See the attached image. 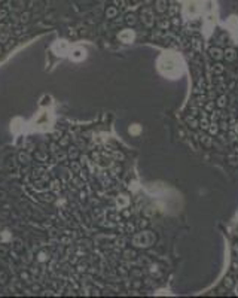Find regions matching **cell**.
<instances>
[{
  "label": "cell",
  "mask_w": 238,
  "mask_h": 298,
  "mask_svg": "<svg viewBox=\"0 0 238 298\" xmlns=\"http://www.w3.org/2000/svg\"><path fill=\"white\" fill-rule=\"evenodd\" d=\"M149 2H150V0H146V3H149Z\"/></svg>",
  "instance_id": "35"
},
{
  "label": "cell",
  "mask_w": 238,
  "mask_h": 298,
  "mask_svg": "<svg viewBox=\"0 0 238 298\" xmlns=\"http://www.w3.org/2000/svg\"><path fill=\"white\" fill-rule=\"evenodd\" d=\"M18 158L22 164H28V162H30V155H28L27 152H19Z\"/></svg>",
  "instance_id": "10"
},
{
  "label": "cell",
  "mask_w": 238,
  "mask_h": 298,
  "mask_svg": "<svg viewBox=\"0 0 238 298\" xmlns=\"http://www.w3.org/2000/svg\"><path fill=\"white\" fill-rule=\"evenodd\" d=\"M116 14H118L116 8H109V9L106 11V17L107 18H115L116 17Z\"/></svg>",
  "instance_id": "11"
},
{
  "label": "cell",
  "mask_w": 238,
  "mask_h": 298,
  "mask_svg": "<svg viewBox=\"0 0 238 298\" xmlns=\"http://www.w3.org/2000/svg\"><path fill=\"white\" fill-rule=\"evenodd\" d=\"M72 169L74 170V173H79V170H80V167H79L76 162H73V161H72Z\"/></svg>",
  "instance_id": "19"
},
{
  "label": "cell",
  "mask_w": 238,
  "mask_h": 298,
  "mask_svg": "<svg viewBox=\"0 0 238 298\" xmlns=\"http://www.w3.org/2000/svg\"><path fill=\"white\" fill-rule=\"evenodd\" d=\"M43 201H54V195L52 194H42L40 195Z\"/></svg>",
  "instance_id": "13"
},
{
  "label": "cell",
  "mask_w": 238,
  "mask_h": 298,
  "mask_svg": "<svg viewBox=\"0 0 238 298\" xmlns=\"http://www.w3.org/2000/svg\"><path fill=\"white\" fill-rule=\"evenodd\" d=\"M115 3H116V5H121V8L125 6V0H115Z\"/></svg>",
  "instance_id": "27"
},
{
  "label": "cell",
  "mask_w": 238,
  "mask_h": 298,
  "mask_svg": "<svg viewBox=\"0 0 238 298\" xmlns=\"http://www.w3.org/2000/svg\"><path fill=\"white\" fill-rule=\"evenodd\" d=\"M27 19H28V14H22V15H21V21H22V22L27 21Z\"/></svg>",
  "instance_id": "31"
},
{
  "label": "cell",
  "mask_w": 238,
  "mask_h": 298,
  "mask_svg": "<svg viewBox=\"0 0 238 298\" xmlns=\"http://www.w3.org/2000/svg\"><path fill=\"white\" fill-rule=\"evenodd\" d=\"M57 151H58V146H57L55 143H51V152H54V154H57Z\"/></svg>",
  "instance_id": "24"
},
{
  "label": "cell",
  "mask_w": 238,
  "mask_h": 298,
  "mask_svg": "<svg viewBox=\"0 0 238 298\" xmlns=\"http://www.w3.org/2000/svg\"><path fill=\"white\" fill-rule=\"evenodd\" d=\"M167 9H168V2L167 0H156V11L159 14H164Z\"/></svg>",
  "instance_id": "7"
},
{
  "label": "cell",
  "mask_w": 238,
  "mask_h": 298,
  "mask_svg": "<svg viewBox=\"0 0 238 298\" xmlns=\"http://www.w3.org/2000/svg\"><path fill=\"white\" fill-rule=\"evenodd\" d=\"M8 15V12L5 9H0V19H5V17Z\"/></svg>",
  "instance_id": "25"
},
{
  "label": "cell",
  "mask_w": 238,
  "mask_h": 298,
  "mask_svg": "<svg viewBox=\"0 0 238 298\" xmlns=\"http://www.w3.org/2000/svg\"><path fill=\"white\" fill-rule=\"evenodd\" d=\"M5 197H6V193L5 191H0V200H3Z\"/></svg>",
  "instance_id": "32"
},
{
  "label": "cell",
  "mask_w": 238,
  "mask_h": 298,
  "mask_svg": "<svg viewBox=\"0 0 238 298\" xmlns=\"http://www.w3.org/2000/svg\"><path fill=\"white\" fill-rule=\"evenodd\" d=\"M217 106H219V107H225V106H226V97H225V95L219 97V100H217Z\"/></svg>",
  "instance_id": "15"
},
{
  "label": "cell",
  "mask_w": 238,
  "mask_h": 298,
  "mask_svg": "<svg viewBox=\"0 0 238 298\" xmlns=\"http://www.w3.org/2000/svg\"><path fill=\"white\" fill-rule=\"evenodd\" d=\"M159 63H165L168 64V69L164 72V75H167L168 78H177L182 75V70H183V63L180 60V57L177 55H162L159 58Z\"/></svg>",
  "instance_id": "1"
},
{
  "label": "cell",
  "mask_w": 238,
  "mask_h": 298,
  "mask_svg": "<svg viewBox=\"0 0 238 298\" xmlns=\"http://www.w3.org/2000/svg\"><path fill=\"white\" fill-rule=\"evenodd\" d=\"M36 158H39V159H45V158H46V155H45V154H42V152H37V154H36Z\"/></svg>",
  "instance_id": "26"
},
{
  "label": "cell",
  "mask_w": 238,
  "mask_h": 298,
  "mask_svg": "<svg viewBox=\"0 0 238 298\" xmlns=\"http://www.w3.org/2000/svg\"><path fill=\"white\" fill-rule=\"evenodd\" d=\"M6 282H8V274H6L5 271H0V283L5 285Z\"/></svg>",
  "instance_id": "16"
},
{
  "label": "cell",
  "mask_w": 238,
  "mask_h": 298,
  "mask_svg": "<svg viewBox=\"0 0 238 298\" xmlns=\"http://www.w3.org/2000/svg\"><path fill=\"white\" fill-rule=\"evenodd\" d=\"M213 72H214V73H222V72H223V66L217 63V64L213 67Z\"/></svg>",
  "instance_id": "17"
},
{
  "label": "cell",
  "mask_w": 238,
  "mask_h": 298,
  "mask_svg": "<svg viewBox=\"0 0 238 298\" xmlns=\"http://www.w3.org/2000/svg\"><path fill=\"white\" fill-rule=\"evenodd\" d=\"M146 225H147V222H146V221H142V222H140V227H142V228H143V227H146Z\"/></svg>",
  "instance_id": "33"
},
{
  "label": "cell",
  "mask_w": 238,
  "mask_h": 298,
  "mask_svg": "<svg viewBox=\"0 0 238 298\" xmlns=\"http://www.w3.org/2000/svg\"><path fill=\"white\" fill-rule=\"evenodd\" d=\"M77 155H79L77 148H76V146H70V148H69V152H67V157H70L72 158V161H73V159L77 158Z\"/></svg>",
  "instance_id": "9"
},
{
  "label": "cell",
  "mask_w": 238,
  "mask_h": 298,
  "mask_svg": "<svg viewBox=\"0 0 238 298\" xmlns=\"http://www.w3.org/2000/svg\"><path fill=\"white\" fill-rule=\"evenodd\" d=\"M21 277H22V279H25V282H30V280H28V277H30V276H28V273H21Z\"/></svg>",
  "instance_id": "29"
},
{
  "label": "cell",
  "mask_w": 238,
  "mask_h": 298,
  "mask_svg": "<svg viewBox=\"0 0 238 298\" xmlns=\"http://www.w3.org/2000/svg\"><path fill=\"white\" fill-rule=\"evenodd\" d=\"M43 173H45L43 169H40V167H39V169H34V170H33V177H34V179H39V177L43 176Z\"/></svg>",
  "instance_id": "12"
},
{
  "label": "cell",
  "mask_w": 238,
  "mask_h": 298,
  "mask_svg": "<svg viewBox=\"0 0 238 298\" xmlns=\"http://www.w3.org/2000/svg\"><path fill=\"white\" fill-rule=\"evenodd\" d=\"M119 40L121 42H125V43H129V42H132V39H134V33L131 32V30H124V32H121L119 33Z\"/></svg>",
  "instance_id": "4"
},
{
  "label": "cell",
  "mask_w": 238,
  "mask_h": 298,
  "mask_svg": "<svg viewBox=\"0 0 238 298\" xmlns=\"http://www.w3.org/2000/svg\"><path fill=\"white\" fill-rule=\"evenodd\" d=\"M67 143H69V137H67V136H64V137L60 140V145H61V146H64V145H67Z\"/></svg>",
  "instance_id": "20"
},
{
  "label": "cell",
  "mask_w": 238,
  "mask_h": 298,
  "mask_svg": "<svg viewBox=\"0 0 238 298\" xmlns=\"http://www.w3.org/2000/svg\"><path fill=\"white\" fill-rule=\"evenodd\" d=\"M6 252H8V249H6L5 246H0V256H5Z\"/></svg>",
  "instance_id": "21"
},
{
  "label": "cell",
  "mask_w": 238,
  "mask_h": 298,
  "mask_svg": "<svg viewBox=\"0 0 238 298\" xmlns=\"http://www.w3.org/2000/svg\"><path fill=\"white\" fill-rule=\"evenodd\" d=\"M210 55H211V58H214V60H220V58H223V51L219 49V48H211V49H210Z\"/></svg>",
  "instance_id": "8"
},
{
  "label": "cell",
  "mask_w": 238,
  "mask_h": 298,
  "mask_svg": "<svg viewBox=\"0 0 238 298\" xmlns=\"http://www.w3.org/2000/svg\"><path fill=\"white\" fill-rule=\"evenodd\" d=\"M70 58L74 60V61H80V60H83V58H85V51H83V49H80V48H76L73 52H72Z\"/></svg>",
  "instance_id": "5"
},
{
  "label": "cell",
  "mask_w": 238,
  "mask_h": 298,
  "mask_svg": "<svg viewBox=\"0 0 238 298\" xmlns=\"http://www.w3.org/2000/svg\"><path fill=\"white\" fill-rule=\"evenodd\" d=\"M77 271H79V273H82V271H86V265H85V264H83V265L80 264V265L77 267Z\"/></svg>",
  "instance_id": "23"
},
{
  "label": "cell",
  "mask_w": 238,
  "mask_h": 298,
  "mask_svg": "<svg viewBox=\"0 0 238 298\" xmlns=\"http://www.w3.org/2000/svg\"><path fill=\"white\" fill-rule=\"evenodd\" d=\"M131 2H132V3H135V2H139V0H131Z\"/></svg>",
  "instance_id": "34"
},
{
  "label": "cell",
  "mask_w": 238,
  "mask_h": 298,
  "mask_svg": "<svg viewBox=\"0 0 238 298\" xmlns=\"http://www.w3.org/2000/svg\"><path fill=\"white\" fill-rule=\"evenodd\" d=\"M0 52H2V48H0Z\"/></svg>",
  "instance_id": "36"
},
{
  "label": "cell",
  "mask_w": 238,
  "mask_h": 298,
  "mask_svg": "<svg viewBox=\"0 0 238 298\" xmlns=\"http://www.w3.org/2000/svg\"><path fill=\"white\" fill-rule=\"evenodd\" d=\"M223 57H225L228 61H234V60L237 58V51H235L234 48H228V49L223 52Z\"/></svg>",
  "instance_id": "6"
},
{
  "label": "cell",
  "mask_w": 238,
  "mask_h": 298,
  "mask_svg": "<svg viewBox=\"0 0 238 298\" xmlns=\"http://www.w3.org/2000/svg\"><path fill=\"white\" fill-rule=\"evenodd\" d=\"M142 21H143V24L147 25V27H152V25H153L155 18H153V12H152L150 8H145V9L142 11Z\"/></svg>",
  "instance_id": "3"
},
{
  "label": "cell",
  "mask_w": 238,
  "mask_h": 298,
  "mask_svg": "<svg viewBox=\"0 0 238 298\" xmlns=\"http://www.w3.org/2000/svg\"><path fill=\"white\" fill-rule=\"evenodd\" d=\"M8 37H9V35H8V33H3V35H0V42H6V40H8Z\"/></svg>",
  "instance_id": "22"
},
{
  "label": "cell",
  "mask_w": 238,
  "mask_h": 298,
  "mask_svg": "<svg viewBox=\"0 0 238 298\" xmlns=\"http://www.w3.org/2000/svg\"><path fill=\"white\" fill-rule=\"evenodd\" d=\"M155 239L156 237H155V234L152 231H142V233H139V234L134 236L132 243H134V246H137V247H147V246H150L155 242Z\"/></svg>",
  "instance_id": "2"
},
{
  "label": "cell",
  "mask_w": 238,
  "mask_h": 298,
  "mask_svg": "<svg viewBox=\"0 0 238 298\" xmlns=\"http://www.w3.org/2000/svg\"><path fill=\"white\" fill-rule=\"evenodd\" d=\"M139 130H140V127L137 125V127H134V128H129V133H139Z\"/></svg>",
  "instance_id": "30"
},
{
  "label": "cell",
  "mask_w": 238,
  "mask_h": 298,
  "mask_svg": "<svg viewBox=\"0 0 238 298\" xmlns=\"http://www.w3.org/2000/svg\"><path fill=\"white\" fill-rule=\"evenodd\" d=\"M159 27H161V28H168V27H170V21H162V22L159 24Z\"/></svg>",
  "instance_id": "18"
},
{
  "label": "cell",
  "mask_w": 238,
  "mask_h": 298,
  "mask_svg": "<svg viewBox=\"0 0 238 298\" xmlns=\"http://www.w3.org/2000/svg\"><path fill=\"white\" fill-rule=\"evenodd\" d=\"M15 249H17V250H21V249H22V246H21V242H19V240L15 242Z\"/></svg>",
  "instance_id": "28"
},
{
  "label": "cell",
  "mask_w": 238,
  "mask_h": 298,
  "mask_svg": "<svg viewBox=\"0 0 238 298\" xmlns=\"http://www.w3.org/2000/svg\"><path fill=\"white\" fill-rule=\"evenodd\" d=\"M125 21L128 22L129 25H134V24H135V15H132V14L127 15V19H125Z\"/></svg>",
  "instance_id": "14"
}]
</instances>
